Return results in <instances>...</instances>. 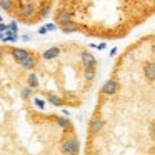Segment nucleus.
Returning <instances> with one entry per match:
<instances>
[{
	"label": "nucleus",
	"mask_w": 155,
	"mask_h": 155,
	"mask_svg": "<svg viewBox=\"0 0 155 155\" xmlns=\"http://www.w3.org/2000/svg\"><path fill=\"white\" fill-rule=\"evenodd\" d=\"M57 0H0V10L15 22L37 25L52 15Z\"/></svg>",
	"instance_id": "nucleus-4"
},
{
	"label": "nucleus",
	"mask_w": 155,
	"mask_h": 155,
	"mask_svg": "<svg viewBox=\"0 0 155 155\" xmlns=\"http://www.w3.org/2000/svg\"><path fill=\"white\" fill-rule=\"evenodd\" d=\"M97 78V57L80 42L0 44V153H78L68 110L88 100Z\"/></svg>",
	"instance_id": "nucleus-1"
},
{
	"label": "nucleus",
	"mask_w": 155,
	"mask_h": 155,
	"mask_svg": "<svg viewBox=\"0 0 155 155\" xmlns=\"http://www.w3.org/2000/svg\"><path fill=\"white\" fill-rule=\"evenodd\" d=\"M85 153L155 155V32L128 44L102 84Z\"/></svg>",
	"instance_id": "nucleus-2"
},
{
	"label": "nucleus",
	"mask_w": 155,
	"mask_h": 155,
	"mask_svg": "<svg viewBox=\"0 0 155 155\" xmlns=\"http://www.w3.org/2000/svg\"><path fill=\"white\" fill-rule=\"evenodd\" d=\"M52 17L64 34L120 40L155 17V0H57Z\"/></svg>",
	"instance_id": "nucleus-3"
}]
</instances>
